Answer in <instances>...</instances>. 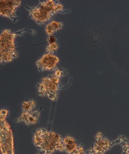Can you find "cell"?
<instances>
[{
	"mask_svg": "<svg viewBox=\"0 0 129 154\" xmlns=\"http://www.w3.org/2000/svg\"><path fill=\"white\" fill-rule=\"evenodd\" d=\"M36 130L40 134L42 141L38 148L42 154H51L56 151H64L63 138L55 132L48 131L44 128Z\"/></svg>",
	"mask_w": 129,
	"mask_h": 154,
	"instance_id": "6da1fadb",
	"label": "cell"
},
{
	"mask_svg": "<svg viewBox=\"0 0 129 154\" xmlns=\"http://www.w3.org/2000/svg\"><path fill=\"white\" fill-rule=\"evenodd\" d=\"M21 1H0V15L13 17L16 9L21 5Z\"/></svg>",
	"mask_w": 129,
	"mask_h": 154,
	"instance_id": "5b68a950",
	"label": "cell"
},
{
	"mask_svg": "<svg viewBox=\"0 0 129 154\" xmlns=\"http://www.w3.org/2000/svg\"><path fill=\"white\" fill-rule=\"evenodd\" d=\"M103 134L101 132H98V134H97L96 136H95V138L96 140L100 139L103 137Z\"/></svg>",
	"mask_w": 129,
	"mask_h": 154,
	"instance_id": "2e32d148",
	"label": "cell"
},
{
	"mask_svg": "<svg viewBox=\"0 0 129 154\" xmlns=\"http://www.w3.org/2000/svg\"><path fill=\"white\" fill-rule=\"evenodd\" d=\"M63 4H61V3L58 2L57 3L55 7H54V11L56 13L61 11L63 10Z\"/></svg>",
	"mask_w": 129,
	"mask_h": 154,
	"instance_id": "5bb4252c",
	"label": "cell"
},
{
	"mask_svg": "<svg viewBox=\"0 0 129 154\" xmlns=\"http://www.w3.org/2000/svg\"><path fill=\"white\" fill-rule=\"evenodd\" d=\"M60 78L54 75H50L42 79L41 82L37 84L38 89L37 95L47 96L53 101L56 100L59 90L63 87Z\"/></svg>",
	"mask_w": 129,
	"mask_h": 154,
	"instance_id": "7a4b0ae2",
	"label": "cell"
},
{
	"mask_svg": "<svg viewBox=\"0 0 129 154\" xmlns=\"http://www.w3.org/2000/svg\"><path fill=\"white\" fill-rule=\"evenodd\" d=\"M56 41V38L54 36L52 35L49 36L48 38V42L49 44L55 43Z\"/></svg>",
	"mask_w": 129,
	"mask_h": 154,
	"instance_id": "9a60e30c",
	"label": "cell"
},
{
	"mask_svg": "<svg viewBox=\"0 0 129 154\" xmlns=\"http://www.w3.org/2000/svg\"><path fill=\"white\" fill-rule=\"evenodd\" d=\"M59 47V45L56 42L50 44L47 46L45 51L47 53L53 54V53L55 52L58 49Z\"/></svg>",
	"mask_w": 129,
	"mask_h": 154,
	"instance_id": "30bf717a",
	"label": "cell"
},
{
	"mask_svg": "<svg viewBox=\"0 0 129 154\" xmlns=\"http://www.w3.org/2000/svg\"><path fill=\"white\" fill-rule=\"evenodd\" d=\"M64 151L67 154H72L77 149V143L75 139L69 135H67L63 139Z\"/></svg>",
	"mask_w": 129,
	"mask_h": 154,
	"instance_id": "52a82bcc",
	"label": "cell"
},
{
	"mask_svg": "<svg viewBox=\"0 0 129 154\" xmlns=\"http://www.w3.org/2000/svg\"><path fill=\"white\" fill-rule=\"evenodd\" d=\"M29 112H23L20 117L17 119L16 121L17 122H24L28 126V116Z\"/></svg>",
	"mask_w": 129,
	"mask_h": 154,
	"instance_id": "8fae6325",
	"label": "cell"
},
{
	"mask_svg": "<svg viewBox=\"0 0 129 154\" xmlns=\"http://www.w3.org/2000/svg\"><path fill=\"white\" fill-rule=\"evenodd\" d=\"M36 105V101L34 99L25 101L22 103V109L23 112H30L34 111Z\"/></svg>",
	"mask_w": 129,
	"mask_h": 154,
	"instance_id": "9c48e42d",
	"label": "cell"
},
{
	"mask_svg": "<svg viewBox=\"0 0 129 154\" xmlns=\"http://www.w3.org/2000/svg\"><path fill=\"white\" fill-rule=\"evenodd\" d=\"M67 74L66 70L62 69H57L55 71L54 75L56 76L59 77V78H61V77L64 76L65 75Z\"/></svg>",
	"mask_w": 129,
	"mask_h": 154,
	"instance_id": "7c38bea8",
	"label": "cell"
},
{
	"mask_svg": "<svg viewBox=\"0 0 129 154\" xmlns=\"http://www.w3.org/2000/svg\"><path fill=\"white\" fill-rule=\"evenodd\" d=\"M30 12V16L39 25L51 20L55 16L54 10L46 5L45 1H42L37 7L28 8Z\"/></svg>",
	"mask_w": 129,
	"mask_h": 154,
	"instance_id": "3957f363",
	"label": "cell"
},
{
	"mask_svg": "<svg viewBox=\"0 0 129 154\" xmlns=\"http://www.w3.org/2000/svg\"><path fill=\"white\" fill-rule=\"evenodd\" d=\"M63 26V22L53 20L47 25L45 27V31L48 35H52L54 32L61 29Z\"/></svg>",
	"mask_w": 129,
	"mask_h": 154,
	"instance_id": "ba28073f",
	"label": "cell"
},
{
	"mask_svg": "<svg viewBox=\"0 0 129 154\" xmlns=\"http://www.w3.org/2000/svg\"><path fill=\"white\" fill-rule=\"evenodd\" d=\"M83 144H80L77 147V149L72 154H85V152L83 148Z\"/></svg>",
	"mask_w": 129,
	"mask_h": 154,
	"instance_id": "4fadbf2b",
	"label": "cell"
},
{
	"mask_svg": "<svg viewBox=\"0 0 129 154\" xmlns=\"http://www.w3.org/2000/svg\"><path fill=\"white\" fill-rule=\"evenodd\" d=\"M60 59L53 54L47 53L39 59L36 63L38 69L40 73L44 71L56 70Z\"/></svg>",
	"mask_w": 129,
	"mask_h": 154,
	"instance_id": "277c9868",
	"label": "cell"
},
{
	"mask_svg": "<svg viewBox=\"0 0 129 154\" xmlns=\"http://www.w3.org/2000/svg\"><path fill=\"white\" fill-rule=\"evenodd\" d=\"M111 143L107 138L103 137L97 140L92 149L88 152V154H104L110 148Z\"/></svg>",
	"mask_w": 129,
	"mask_h": 154,
	"instance_id": "8992f818",
	"label": "cell"
}]
</instances>
